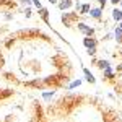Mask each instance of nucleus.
Masks as SVG:
<instances>
[{
    "label": "nucleus",
    "instance_id": "1",
    "mask_svg": "<svg viewBox=\"0 0 122 122\" xmlns=\"http://www.w3.org/2000/svg\"><path fill=\"white\" fill-rule=\"evenodd\" d=\"M78 29H80L81 33H85V34H88V36H91V34L94 33V29L90 28V26H86L85 23H80V25H78Z\"/></svg>",
    "mask_w": 122,
    "mask_h": 122
},
{
    "label": "nucleus",
    "instance_id": "2",
    "mask_svg": "<svg viewBox=\"0 0 122 122\" xmlns=\"http://www.w3.org/2000/svg\"><path fill=\"white\" fill-rule=\"evenodd\" d=\"M75 18H76L75 13H72V15H64V16H62V20H64V23H65L67 26L72 23V20H75Z\"/></svg>",
    "mask_w": 122,
    "mask_h": 122
},
{
    "label": "nucleus",
    "instance_id": "3",
    "mask_svg": "<svg viewBox=\"0 0 122 122\" xmlns=\"http://www.w3.org/2000/svg\"><path fill=\"white\" fill-rule=\"evenodd\" d=\"M70 7H72V0H62V2L59 3V8H60V10L70 8Z\"/></svg>",
    "mask_w": 122,
    "mask_h": 122
},
{
    "label": "nucleus",
    "instance_id": "4",
    "mask_svg": "<svg viewBox=\"0 0 122 122\" xmlns=\"http://www.w3.org/2000/svg\"><path fill=\"white\" fill-rule=\"evenodd\" d=\"M83 42H85V46L88 47V49H90V47H94V46H96V41H94V39H91V38H86Z\"/></svg>",
    "mask_w": 122,
    "mask_h": 122
},
{
    "label": "nucleus",
    "instance_id": "5",
    "mask_svg": "<svg viewBox=\"0 0 122 122\" xmlns=\"http://www.w3.org/2000/svg\"><path fill=\"white\" fill-rule=\"evenodd\" d=\"M112 18L116 20V21H119V20H122V11H121L119 8H116V10L112 11Z\"/></svg>",
    "mask_w": 122,
    "mask_h": 122
},
{
    "label": "nucleus",
    "instance_id": "6",
    "mask_svg": "<svg viewBox=\"0 0 122 122\" xmlns=\"http://www.w3.org/2000/svg\"><path fill=\"white\" fill-rule=\"evenodd\" d=\"M91 16H93V18H99V16H101V10L99 8L91 10Z\"/></svg>",
    "mask_w": 122,
    "mask_h": 122
},
{
    "label": "nucleus",
    "instance_id": "7",
    "mask_svg": "<svg viewBox=\"0 0 122 122\" xmlns=\"http://www.w3.org/2000/svg\"><path fill=\"white\" fill-rule=\"evenodd\" d=\"M85 72V76H86V80H88V81H91V83H93L94 81V76L91 75V73H90V72H88V70H83Z\"/></svg>",
    "mask_w": 122,
    "mask_h": 122
},
{
    "label": "nucleus",
    "instance_id": "8",
    "mask_svg": "<svg viewBox=\"0 0 122 122\" xmlns=\"http://www.w3.org/2000/svg\"><path fill=\"white\" fill-rule=\"evenodd\" d=\"M116 39L119 41V42H122V29H116Z\"/></svg>",
    "mask_w": 122,
    "mask_h": 122
},
{
    "label": "nucleus",
    "instance_id": "9",
    "mask_svg": "<svg viewBox=\"0 0 122 122\" xmlns=\"http://www.w3.org/2000/svg\"><path fill=\"white\" fill-rule=\"evenodd\" d=\"M80 11H81V13H88V11H90V5L86 3V5H83V7H80Z\"/></svg>",
    "mask_w": 122,
    "mask_h": 122
},
{
    "label": "nucleus",
    "instance_id": "10",
    "mask_svg": "<svg viewBox=\"0 0 122 122\" xmlns=\"http://www.w3.org/2000/svg\"><path fill=\"white\" fill-rule=\"evenodd\" d=\"M39 10H41V16H42V18L47 21V13H49V11H47L46 8H39Z\"/></svg>",
    "mask_w": 122,
    "mask_h": 122
},
{
    "label": "nucleus",
    "instance_id": "11",
    "mask_svg": "<svg viewBox=\"0 0 122 122\" xmlns=\"http://www.w3.org/2000/svg\"><path fill=\"white\" fill-rule=\"evenodd\" d=\"M104 75H106V76H109V78L112 76V72L109 70V67H106V68H104Z\"/></svg>",
    "mask_w": 122,
    "mask_h": 122
},
{
    "label": "nucleus",
    "instance_id": "12",
    "mask_svg": "<svg viewBox=\"0 0 122 122\" xmlns=\"http://www.w3.org/2000/svg\"><path fill=\"white\" fill-rule=\"evenodd\" d=\"M42 96H44V99H51V98L54 96V91H52V93H44Z\"/></svg>",
    "mask_w": 122,
    "mask_h": 122
},
{
    "label": "nucleus",
    "instance_id": "13",
    "mask_svg": "<svg viewBox=\"0 0 122 122\" xmlns=\"http://www.w3.org/2000/svg\"><path fill=\"white\" fill-rule=\"evenodd\" d=\"M99 67H101V68H106V67H109V64H107L106 60H101V62H99Z\"/></svg>",
    "mask_w": 122,
    "mask_h": 122
},
{
    "label": "nucleus",
    "instance_id": "14",
    "mask_svg": "<svg viewBox=\"0 0 122 122\" xmlns=\"http://www.w3.org/2000/svg\"><path fill=\"white\" fill-rule=\"evenodd\" d=\"M80 83H81V81H80V80H76V81H73V83L70 85V88H75V86H78Z\"/></svg>",
    "mask_w": 122,
    "mask_h": 122
},
{
    "label": "nucleus",
    "instance_id": "15",
    "mask_svg": "<svg viewBox=\"0 0 122 122\" xmlns=\"http://www.w3.org/2000/svg\"><path fill=\"white\" fill-rule=\"evenodd\" d=\"M33 3H34L38 8H42V7H41V3H39V0H33Z\"/></svg>",
    "mask_w": 122,
    "mask_h": 122
},
{
    "label": "nucleus",
    "instance_id": "16",
    "mask_svg": "<svg viewBox=\"0 0 122 122\" xmlns=\"http://www.w3.org/2000/svg\"><path fill=\"white\" fill-rule=\"evenodd\" d=\"M111 2H112L114 5H117V3H119V2H121V0H111Z\"/></svg>",
    "mask_w": 122,
    "mask_h": 122
},
{
    "label": "nucleus",
    "instance_id": "17",
    "mask_svg": "<svg viewBox=\"0 0 122 122\" xmlns=\"http://www.w3.org/2000/svg\"><path fill=\"white\" fill-rule=\"evenodd\" d=\"M98 2H99L101 5H104V3H106V0H98Z\"/></svg>",
    "mask_w": 122,
    "mask_h": 122
},
{
    "label": "nucleus",
    "instance_id": "18",
    "mask_svg": "<svg viewBox=\"0 0 122 122\" xmlns=\"http://www.w3.org/2000/svg\"><path fill=\"white\" fill-rule=\"evenodd\" d=\"M49 2H51V3H57V0H49Z\"/></svg>",
    "mask_w": 122,
    "mask_h": 122
},
{
    "label": "nucleus",
    "instance_id": "19",
    "mask_svg": "<svg viewBox=\"0 0 122 122\" xmlns=\"http://www.w3.org/2000/svg\"><path fill=\"white\" fill-rule=\"evenodd\" d=\"M119 26H121V29H122V23H121V25H119Z\"/></svg>",
    "mask_w": 122,
    "mask_h": 122
},
{
    "label": "nucleus",
    "instance_id": "20",
    "mask_svg": "<svg viewBox=\"0 0 122 122\" xmlns=\"http://www.w3.org/2000/svg\"><path fill=\"white\" fill-rule=\"evenodd\" d=\"M119 3H121V5H122V0H121V2H119Z\"/></svg>",
    "mask_w": 122,
    "mask_h": 122
},
{
    "label": "nucleus",
    "instance_id": "21",
    "mask_svg": "<svg viewBox=\"0 0 122 122\" xmlns=\"http://www.w3.org/2000/svg\"><path fill=\"white\" fill-rule=\"evenodd\" d=\"M2 2H3V0H0V3H2Z\"/></svg>",
    "mask_w": 122,
    "mask_h": 122
}]
</instances>
